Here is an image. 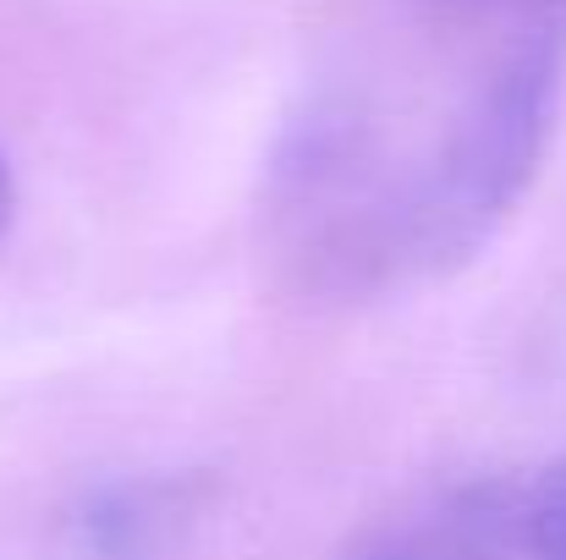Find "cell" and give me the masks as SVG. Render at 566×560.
Returning <instances> with one entry per match:
<instances>
[{
	"mask_svg": "<svg viewBox=\"0 0 566 560\" xmlns=\"http://www.w3.org/2000/svg\"><path fill=\"white\" fill-rule=\"evenodd\" d=\"M566 0H407V44L314 99L275 214L331 281L396 286L473 253L551 133Z\"/></svg>",
	"mask_w": 566,
	"mask_h": 560,
	"instance_id": "cell-1",
	"label": "cell"
},
{
	"mask_svg": "<svg viewBox=\"0 0 566 560\" xmlns=\"http://www.w3.org/2000/svg\"><path fill=\"white\" fill-rule=\"evenodd\" d=\"M11 214H17V182H11V166L0 155V236L11 231Z\"/></svg>",
	"mask_w": 566,
	"mask_h": 560,
	"instance_id": "cell-3",
	"label": "cell"
},
{
	"mask_svg": "<svg viewBox=\"0 0 566 560\" xmlns=\"http://www.w3.org/2000/svg\"><path fill=\"white\" fill-rule=\"evenodd\" d=\"M342 560H566V451L429 489L358 533Z\"/></svg>",
	"mask_w": 566,
	"mask_h": 560,
	"instance_id": "cell-2",
	"label": "cell"
}]
</instances>
